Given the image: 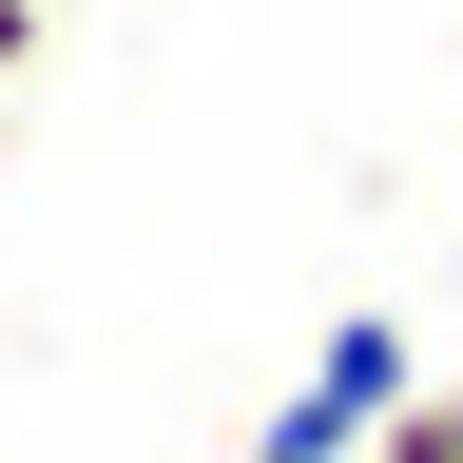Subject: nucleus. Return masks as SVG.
Returning <instances> with one entry per match:
<instances>
[{
  "label": "nucleus",
  "instance_id": "f257e3e1",
  "mask_svg": "<svg viewBox=\"0 0 463 463\" xmlns=\"http://www.w3.org/2000/svg\"><path fill=\"white\" fill-rule=\"evenodd\" d=\"M405 386H425V328H405V309H347L309 367H289V405L251 425V463H367V425H386Z\"/></svg>",
  "mask_w": 463,
  "mask_h": 463
},
{
  "label": "nucleus",
  "instance_id": "f03ea898",
  "mask_svg": "<svg viewBox=\"0 0 463 463\" xmlns=\"http://www.w3.org/2000/svg\"><path fill=\"white\" fill-rule=\"evenodd\" d=\"M367 463H463V367H425V386H405L386 425H367Z\"/></svg>",
  "mask_w": 463,
  "mask_h": 463
},
{
  "label": "nucleus",
  "instance_id": "7ed1b4c3",
  "mask_svg": "<svg viewBox=\"0 0 463 463\" xmlns=\"http://www.w3.org/2000/svg\"><path fill=\"white\" fill-rule=\"evenodd\" d=\"M20 58H39V0H0V78H20Z\"/></svg>",
  "mask_w": 463,
  "mask_h": 463
}]
</instances>
